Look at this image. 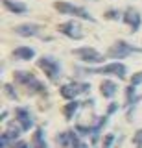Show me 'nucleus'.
Returning a JSON list of instances; mask_svg holds the SVG:
<instances>
[{
	"label": "nucleus",
	"mask_w": 142,
	"mask_h": 148,
	"mask_svg": "<svg viewBox=\"0 0 142 148\" xmlns=\"http://www.w3.org/2000/svg\"><path fill=\"white\" fill-rule=\"evenodd\" d=\"M56 9L59 13H67V15H74L77 18H85V21H94V17L87 11L85 8H79V6H74V4H68V2H56L54 4Z\"/></svg>",
	"instance_id": "1"
},
{
	"label": "nucleus",
	"mask_w": 142,
	"mask_h": 148,
	"mask_svg": "<svg viewBox=\"0 0 142 148\" xmlns=\"http://www.w3.org/2000/svg\"><path fill=\"white\" fill-rule=\"evenodd\" d=\"M133 52H142V48H137V46H131V45H127V43H124V41H118V43H114L111 48H109V54L107 56H111V58L114 59H120V58H127L129 54Z\"/></svg>",
	"instance_id": "2"
},
{
	"label": "nucleus",
	"mask_w": 142,
	"mask_h": 148,
	"mask_svg": "<svg viewBox=\"0 0 142 148\" xmlns=\"http://www.w3.org/2000/svg\"><path fill=\"white\" fill-rule=\"evenodd\" d=\"M15 78H17V82H20L22 85H26L31 92H43L44 91V87H43V83H41L37 78L33 76V74H30V72H17L15 74Z\"/></svg>",
	"instance_id": "3"
},
{
	"label": "nucleus",
	"mask_w": 142,
	"mask_h": 148,
	"mask_svg": "<svg viewBox=\"0 0 142 148\" xmlns=\"http://www.w3.org/2000/svg\"><path fill=\"white\" fill-rule=\"evenodd\" d=\"M39 67L43 69V72L46 74L50 80H56V78L59 76V72H61L59 63L56 61V59H52V58H41L39 59Z\"/></svg>",
	"instance_id": "4"
},
{
	"label": "nucleus",
	"mask_w": 142,
	"mask_h": 148,
	"mask_svg": "<svg viewBox=\"0 0 142 148\" xmlns=\"http://www.w3.org/2000/svg\"><path fill=\"white\" fill-rule=\"evenodd\" d=\"M89 91V85L87 83H65V85L61 87V96L63 98H76L77 95H81V92Z\"/></svg>",
	"instance_id": "5"
},
{
	"label": "nucleus",
	"mask_w": 142,
	"mask_h": 148,
	"mask_svg": "<svg viewBox=\"0 0 142 148\" xmlns=\"http://www.w3.org/2000/svg\"><path fill=\"white\" fill-rule=\"evenodd\" d=\"M74 56H76V58H79V59H83V61H89V63H100V61H103V56L100 54L98 50L89 48V46L74 50Z\"/></svg>",
	"instance_id": "6"
},
{
	"label": "nucleus",
	"mask_w": 142,
	"mask_h": 148,
	"mask_svg": "<svg viewBox=\"0 0 142 148\" xmlns=\"http://www.w3.org/2000/svg\"><path fill=\"white\" fill-rule=\"evenodd\" d=\"M92 74H113V76H118L126 78V67L122 63H111V65H105V67H100V69H90Z\"/></svg>",
	"instance_id": "7"
},
{
	"label": "nucleus",
	"mask_w": 142,
	"mask_h": 148,
	"mask_svg": "<svg viewBox=\"0 0 142 148\" xmlns=\"http://www.w3.org/2000/svg\"><path fill=\"white\" fill-rule=\"evenodd\" d=\"M59 32L65 34V35H68L70 39H81V37H83V30H81V26L77 24V22H74V21L61 24V26H59Z\"/></svg>",
	"instance_id": "8"
},
{
	"label": "nucleus",
	"mask_w": 142,
	"mask_h": 148,
	"mask_svg": "<svg viewBox=\"0 0 142 148\" xmlns=\"http://www.w3.org/2000/svg\"><path fill=\"white\" fill-rule=\"evenodd\" d=\"M124 22L129 24V28L133 32H137L140 28V15H139V11H135V9H127V11L124 13Z\"/></svg>",
	"instance_id": "9"
},
{
	"label": "nucleus",
	"mask_w": 142,
	"mask_h": 148,
	"mask_svg": "<svg viewBox=\"0 0 142 148\" xmlns=\"http://www.w3.org/2000/svg\"><path fill=\"white\" fill-rule=\"evenodd\" d=\"M17 120L20 122V128L24 130V132L33 126V120H31L30 111H28V109H24V108H19V109H17Z\"/></svg>",
	"instance_id": "10"
},
{
	"label": "nucleus",
	"mask_w": 142,
	"mask_h": 148,
	"mask_svg": "<svg viewBox=\"0 0 142 148\" xmlns=\"http://www.w3.org/2000/svg\"><path fill=\"white\" fill-rule=\"evenodd\" d=\"M39 32V28L35 24H22L17 28V34L19 35H24V37H30V35H35Z\"/></svg>",
	"instance_id": "11"
},
{
	"label": "nucleus",
	"mask_w": 142,
	"mask_h": 148,
	"mask_svg": "<svg viewBox=\"0 0 142 148\" xmlns=\"http://www.w3.org/2000/svg\"><path fill=\"white\" fill-rule=\"evenodd\" d=\"M4 6H6V9H10V11L13 13H26L28 9H26L24 4L20 2H11V0H4Z\"/></svg>",
	"instance_id": "12"
},
{
	"label": "nucleus",
	"mask_w": 142,
	"mask_h": 148,
	"mask_svg": "<svg viewBox=\"0 0 142 148\" xmlns=\"http://www.w3.org/2000/svg\"><path fill=\"white\" fill-rule=\"evenodd\" d=\"M15 56L17 58H20V59H26V61H28V59H31L35 56V52L31 48H28V46H19V48L15 50Z\"/></svg>",
	"instance_id": "13"
},
{
	"label": "nucleus",
	"mask_w": 142,
	"mask_h": 148,
	"mask_svg": "<svg viewBox=\"0 0 142 148\" xmlns=\"http://www.w3.org/2000/svg\"><path fill=\"white\" fill-rule=\"evenodd\" d=\"M116 92V85H114L113 82H109V80H105L102 83V95L105 96V98H111V96Z\"/></svg>",
	"instance_id": "14"
},
{
	"label": "nucleus",
	"mask_w": 142,
	"mask_h": 148,
	"mask_svg": "<svg viewBox=\"0 0 142 148\" xmlns=\"http://www.w3.org/2000/svg\"><path fill=\"white\" fill-rule=\"evenodd\" d=\"M33 148H46V143L43 139V130H37L33 137Z\"/></svg>",
	"instance_id": "15"
},
{
	"label": "nucleus",
	"mask_w": 142,
	"mask_h": 148,
	"mask_svg": "<svg viewBox=\"0 0 142 148\" xmlns=\"http://www.w3.org/2000/svg\"><path fill=\"white\" fill-rule=\"evenodd\" d=\"M76 109H77V102H70V104H67L65 106V117L67 119H72V117H74V113H76Z\"/></svg>",
	"instance_id": "16"
},
{
	"label": "nucleus",
	"mask_w": 142,
	"mask_h": 148,
	"mask_svg": "<svg viewBox=\"0 0 142 148\" xmlns=\"http://www.w3.org/2000/svg\"><path fill=\"white\" fill-rule=\"evenodd\" d=\"M70 137H72V148H87V145H85V143L76 135L74 132H70Z\"/></svg>",
	"instance_id": "17"
},
{
	"label": "nucleus",
	"mask_w": 142,
	"mask_h": 148,
	"mask_svg": "<svg viewBox=\"0 0 142 148\" xmlns=\"http://www.w3.org/2000/svg\"><path fill=\"white\" fill-rule=\"evenodd\" d=\"M13 141H15V139H13V137H10V135H7V133H4V135L0 137V148H7V146H10Z\"/></svg>",
	"instance_id": "18"
},
{
	"label": "nucleus",
	"mask_w": 142,
	"mask_h": 148,
	"mask_svg": "<svg viewBox=\"0 0 142 148\" xmlns=\"http://www.w3.org/2000/svg\"><path fill=\"white\" fill-rule=\"evenodd\" d=\"M135 148H142V130L135 133Z\"/></svg>",
	"instance_id": "19"
},
{
	"label": "nucleus",
	"mask_w": 142,
	"mask_h": 148,
	"mask_svg": "<svg viewBox=\"0 0 142 148\" xmlns=\"http://www.w3.org/2000/svg\"><path fill=\"white\" fill-rule=\"evenodd\" d=\"M139 83H142V72H137L135 76L131 78V85H135V87H137Z\"/></svg>",
	"instance_id": "20"
},
{
	"label": "nucleus",
	"mask_w": 142,
	"mask_h": 148,
	"mask_svg": "<svg viewBox=\"0 0 142 148\" xmlns=\"http://www.w3.org/2000/svg\"><path fill=\"white\" fill-rule=\"evenodd\" d=\"M113 139H114V135H107V137H105V141H103V148H111Z\"/></svg>",
	"instance_id": "21"
},
{
	"label": "nucleus",
	"mask_w": 142,
	"mask_h": 148,
	"mask_svg": "<svg viewBox=\"0 0 142 148\" xmlns=\"http://www.w3.org/2000/svg\"><path fill=\"white\" fill-rule=\"evenodd\" d=\"M6 91L10 92V96H11V98H15V92H13V89H11V85H6Z\"/></svg>",
	"instance_id": "22"
},
{
	"label": "nucleus",
	"mask_w": 142,
	"mask_h": 148,
	"mask_svg": "<svg viewBox=\"0 0 142 148\" xmlns=\"http://www.w3.org/2000/svg\"><path fill=\"white\" fill-rule=\"evenodd\" d=\"M15 148H28V145H26V143H19Z\"/></svg>",
	"instance_id": "23"
}]
</instances>
